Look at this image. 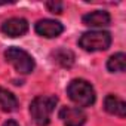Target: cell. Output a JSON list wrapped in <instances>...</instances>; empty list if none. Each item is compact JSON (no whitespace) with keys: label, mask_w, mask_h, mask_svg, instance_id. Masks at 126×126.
Masks as SVG:
<instances>
[{"label":"cell","mask_w":126,"mask_h":126,"mask_svg":"<svg viewBox=\"0 0 126 126\" xmlns=\"http://www.w3.org/2000/svg\"><path fill=\"white\" fill-rule=\"evenodd\" d=\"M58 98L53 95H40L34 98L30 104L31 119L36 122L37 126H47L50 122V114L55 110Z\"/></svg>","instance_id":"obj_1"},{"label":"cell","mask_w":126,"mask_h":126,"mask_svg":"<svg viewBox=\"0 0 126 126\" xmlns=\"http://www.w3.org/2000/svg\"><path fill=\"white\" fill-rule=\"evenodd\" d=\"M67 95L79 107H89L95 102V91L92 85L83 79H74L67 88Z\"/></svg>","instance_id":"obj_2"},{"label":"cell","mask_w":126,"mask_h":126,"mask_svg":"<svg viewBox=\"0 0 126 126\" xmlns=\"http://www.w3.org/2000/svg\"><path fill=\"white\" fill-rule=\"evenodd\" d=\"M111 45V34L108 31H88L79 39V46L88 52L107 50Z\"/></svg>","instance_id":"obj_3"},{"label":"cell","mask_w":126,"mask_h":126,"mask_svg":"<svg viewBox=\"0 0 126 126\" xmlns=\"http://www.w3.org/2000/svg\"><path fill=\"white\" fill-rule=\"evenodd\" d=\"M5 58L21 74H28L36 67V62H34L33 56L28 52H25V50H22L19 47H9L5 52Z\"/></svg>","instance_id":"obj_4"},{"label":"cell","mask_w":126,"mask_h":126,"mask_svg":"<svg viewBox=\"0 0 126 126\" xmlns=\"http://www.w3.org/2000/svg\"><path fill=\"white\" fill-rule=\"evenodd\" d=\"M59 119L64 126H83L86 122V113L77 107H62L59 110Z\"/></svg>","instance_id":"obj_5"},{"label":"cell","mask_w":126,"mask_h":126,"mask_svg":"<svg viewBox=\"0 0 126 126\" xmlns=\"http://www.w3.org/2000/svg\"><path fill=\"white\" fill-rule=\"evenodd\" d=\"M62 31H64L62 24L58 22V21H53V19H40L36 24V33L39 36L46 37V39L58 37Z\"/></svg>","instance_id":"obj_6"},{"label":"cell","mask_w":126,"mask_h":126,"mask_svg":"<svg viewBox=\"0 0 126 126\" xmlns=\"http://www.w3.org/2000/svg\"><path fill=\"white\" fill-rule=\"evenodd\" d=\"M2 31L9 37H19L28 31V22L24 18H11L2 24Z\"/></svg>","instance_id":"obj_7"},{"label":"cell","mask_w":126,"mask_h":126,"mask_svg":"<svg viewBox=\"0 0 126 126\" xmlns=\"http://www.w3.org/2000/svg\"><path fill=\"white\" fill-rule=\"evenodd\" d=\"M104 108L107 113L119 116V117H125L126 116V104L123 99H120L116 95H107L104 99Z\"/></svg>","instance_id":"obj_8"},{"label":"cell","mask_w":126,"mask_h":126,"mask_svg":"<svg viewBox=\"0 0 126 126\" xmlns=\"http://www.w3.org/2000/svg\"><path fill=\"white\" fill-rule=\"evenodd\" d=\"M83 24L88 27H107L111 21L108 12L105 11H94L82 18Z\"/></svg>","instance_id":"obj_9"},{"label":"cell","mask_w":126,"mask_h":126,"mask_svg":"<svg viewBox=\"0 0 126 126\" xmlns=\"http://www.w3.org/2000/svg\"><path fill=\"white\" fill-rule=\"evenodd\" d=\"M18 108V99L16 96L9 92L5 88H0V110H3L6 113L15 111Z\"/></svg>","instance_id":"obj_10"},{"label":"cell","mask_w":126,"mask_h":126,"mask_svg":"<svg viewBox=\"0 0 126 126\" xmlns=\"http://www.w3.org/2000/svg\"><path fill=\"white\" fill-rule=\"evenodd\" d=\"M52 58L56 64H59L61 67H65V68H70L74 64V53L65 47H61L52 52Z\"/></svg>","instance_id":"obj_11"},{"label":"cell","mask_w":126,"mask_h":126,"mask_svg":"<svg viewBox=\"0 0 126 126\" xmlns=\"http://www.w3.org/2000/svg\"><path fill=\"white\" fill-rule=\"evenodd\" d=\"M125 65H126V56H125L123 52L114 53L107 61V68L111 73H122V71H125Z\"/></svg>","instance_id":"obj_12"},{"label":"cell","mask_w":126,"mask_h":126,"mask_svg":"<svg viewBox=\"0 0 126 126\" xmlns=\"http://www.w3.org/2000/svg\"><path fill=\"white\" fill-rule=\"evenodd\" d=\"M46 8L49 12L52 14H61L62 9H64V5H62V2H55V0H52V2H46Z\"/></svg>","instance_id":"obj_13"},{"label":"cell","mask_w":126,"mask_h":126,"mask_svg":"<svg viewBox=\"0 0 126 126\" xmlns=\"http://www.w3.org/2000/svg\"><path fill=\"white\" fill-rule=\"evenodd\" d=\"M3 126H19V125H18V123H16L15 120H8V122H6V123L3 125Z\"/></svg>","instance_id":"obj_14"}]
</instances>
